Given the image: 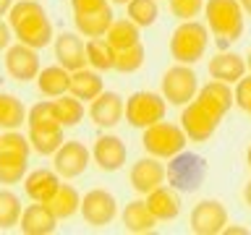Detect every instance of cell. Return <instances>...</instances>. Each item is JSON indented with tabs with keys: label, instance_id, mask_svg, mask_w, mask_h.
Segmentation results:
<instances>
[{
	"label": "cell",
	"instance_id": "6da1fadb",
	"mask_svg": "<svg viewBox=\"0 0 251 235\" xmlns=\"http://www.w3.org/2000/svg\"><path fill=\"white\" fill-rule=\"evenodd\" d=\"M8 24H11L13 34L19 42L42 50L52 42V21L47 19V11L37 0H19L8 11Z\"/></svg>",
	"mask_w": 251,
	"mask_h": 235
},
{
	"label": "cell",
	"instance_id": "7a4b0ae2",
	"mask_svg": "<svg viewBox=\"0 0 251 235\" xmlns=\"http://www.w3.org/2000/svg\"><path fill=\"white\" fill-rule=\"evenodd\" d=\"M207 26L217 37L220 45H233L243 37V8L238 0H207L204 3Z\"/></svg>",
	"mask_w": 251,
	"mask_h": 235
},
{
	"label": "cell",
	"instance_id": "3957f363",
	"mask_svg": "<svg viewBox=\"0 0 251 235\" xmlns=\"http://www.w3.org/2000/svg\"><path fill=\"white\" fill-rule=\"evenodd\" d=\"M209 45V26L201 21H180V26L173 31L170 37V52L178 63H186V66H194L204 58Z\"/></svg>",
	"mask_w": 251,
	"mask_h": 235
},
{
	"label": "cell",
	"instance_id": "277c9868",
	"mask_svg": "<svg viewBox=\"0 0 251 235\" xmlns=\"http://www.w3.org/2000/svg\"><path fill=\"white\" fill-rule=\"evenodd\" d=\"M188 144V136L183 131V125L160 120L154 125L144 128V136H141V146L147 149V154L160 157V160H170V157L180 154Z\"/></svg>",
	"mask_w": 251,
	"mask_h": 235
},
{
	"label": "cell",
	"instance_id": "5b68a950",
	"mask_svg": "<svg viewBox=\"0 0 251 235\" xmlns=\"http://www.w3.org/2000/svg\"><path fill=\"white\" fill-rule=\"evenodd\" d=\"M207 162H204V157L199 154H191V152H180L176 157H170V164H168V180L170 186L176 188V191H199L204 178H207Z\"/></svg>",
	"mask_w": 251,
	"mask_h": 235
},
{
	"label": "cell",
	"instance_id": "8992f818",
	"mask_svg": "<svg viewBox=\"0 0 251 235\" xmlns=\"http://www.w3.org/2000/svg\"><path fill=\"white\" fill-rule=\"evenodd\" d=\"M160 89H162V97L168 99L170 105L183 107L188 102H194L196 94H199V76L194 73L191 66L178 63V66H173L162 73Z\"/></svg>",
	"mask_w": 251,
	"mask_h": 235
},
{
	"label": "cell",
	"instance_id": "52a82bcc",
	"mask_svg": "<svg viewBox=\"0 0 251 235\" xmlns=\"http://www.w3.org/2000/svg\"><path fill=\"white\" fill-rule=\"evenodd\" d=\"M165 113H168V99L157 92H133L126 102V120L141 131L165 120Z\"/></svg>",
	"mask_w": 251,
	"mask_h": 235
},
{
	"label": "cell",
	"instance_id": "ba28073f",
	"mask_svg": "<svg viewBox=\"0 0 251 235\" xmlns=\"http://www.w3.org/2000/svg\"><path fill=\"white\" fill-rule=\"evenodd\" d=\"M223 118L212 115L204 105H199V102H188V105H183V113H180V125H183L186 136L188 141H196V144H201V141H209L212 136H215L217 125Z\"/></svg>",
	"mask_w": 251,
	"mask_h": 235
},
{
	"label": "cell",
	"instance_id": "9c48e42d",
	"mask_svg": "<svg viewBox=\"0 0 251 235\" xmlns=\"http://www.w3.org/2000/svg\"><path fill=\"white\" fill-rule=\"evenodd\" d=\"M81 217L92 227H105L118 217V201L105 188H94L86 196H81Z\"/></svg>",
	"mask_w": 251,
	"mask_h": 235
},
{
	"label": "cell",
	"instance_id": "30bf717a",
	"mask_svg": "<svg viewBox=\"0 0 251 235\" xmlns=\"http://www.w3.org/2000/svg\"><path fill=\"white\" fill-rule=\"evenodd\" d=\"M5 70L13 81H21V84L31 81V78H37L39 70H42V66H39V52L34 47L24 45V42L11 45L5 50Z\"/></svg>",
	"mask_w": 251,
	"mask_h": 235
},
{
	"label": "cell",
	"instance_id": "8fae6325",
	"mask_svg": "<svg viewBox=\"0 0 251 235\" xmlns=\"http://www.w3.org/2000/svg\"><path fill=\"white\" fill-rule=\"evenodd\" d=\"M227 225V209L217 199H204L191 212V233L196 235H217Z\"/></svg>",
	"mask_w": 251,
	"mask_h": 235
},
{
	"label": "cell",
	"instance_id": "7c38bea8",
	"mask_svg": "<svg viewBox=\"0 0 251 235\" xmlns=\"http://www.w3.org/2000/svg\"><path fill=\"white\" fill-rule=\"evenodd\" d=\"M52 157H55L52 160L55 172H58L60 178H68V180L86 172V167H89V162H92V152L81 144V141H63V146Z\"/></svg>",
	"mask_w": 251,
	"mask_h": 235
},
{
	"label": "cell",
	"instance_id": "4fadbf2b",
	"mask_svg": "<svg viewBox=\"0 0 251 235\" xmlns=\"http://www.w3.org/2000/svg\"><path fill=\"white\" fill-rule=\"evenodd\" d=\"M165 180H168V167L160 162V157H141V160L133 162L131 167V186L136 193H149L154 188H160Z\"/></svg>",
	"mask_w": 251,
	"mask_h": 235
},
{
	"label": "cell",
	"instance_id": "5bb4252c",
	"mask_svg": "<svg viewBox=\"0 0 251 235\" xmlns=\"http://www.w3.org/2000/svg\"><path fill=\"white\" fill-rule=\"evenodd\" d=\"M126 157H128V149H126L121 136H113V133H105L94 141L92 146V160L97 162V167L102 172H115L126 164Z\"/></svg>",
	"mask_w": 251,
	"mask_h": 235
},
{
	"label": "cell",
	"instance_id": "9a60e30c",
	"mask_svg": "<svg viewBox=\"0 0 251 235\" xmlns=\"http://www.w3.org/2000/svg\"><path fill=\"white\" fill-rule=\"evenodd\" d=\"M89 118L100 128H115L126 118V102L118 92H102L97 99L89 102Z\"/></svg>",
	"mask_w": 251,
	"mask_h": 235
},
{
	"label": "cell",
	"instance_id": "2e32d148",
	"mask_svg": "<svg viewBox=\"0 0 251 235\" xmlns=\"http://www.w3.org/2000/svg\"><path fill=\"white\" fill-rule=\"evenodd\" d=\"M55 58H58V63L63 68H68L71 73L78 68H86V63H89L84 39L78 34H74V31H63V34L55 37Z\"/></svg>",
	"mask_w": 251,
	"mask_h": 235
},
{
	"label": "cell",
	"instance_id": "e0dca14e",
	"mask_svg": "<svg viewBox=\"0 0 251 235\" xmlns=\"http://www.w3.org/2000/svg\"><path fill=\"white\" fill-rule=\"evenodd\" d=\"M58 227V217L52 214V209L45 201H34L21 212L19 230L26 235H50Z\"/></svg>",
	"mask_w": 251,
	"mask_h": 235
},
{
	"label": "cell",
	"instance_id": "ac0fdd59",
	"mask_svg": "<svg viewBox=\"0 0 251 235\" xmlns=\"http://www.w3.org/2000/svg\"><path fill=\"white\" fill-rule=\"evenodd\" d=\"M196 102L207 107L212 115L223 118V115L227 113V110L233 107V102H235V94H233V89H230V84H225V81H217V78H212L209 84L199 86V94H196Z\"/></svg>",
	"mask_w": 251,
	"mask_h": 235
},
{
	"label": "cell",
	"instance_id": "d6986e66",
	"mask_svg": "<svg viewBox=\"0 0 251 235\" xmlns=\"http://www.w3.org/2000/svg\"><path fill=\"white\" fill-rule=\"evenodd\" d=\"M60 188V175L55 170H31L26 178H24V191H26V196L31 201H50L55 191Z\"/></svg>",
	"mask_w": 251,
	"mask_h": 235
},
{
	"label": "cell",
	"instance_id": "ffe728a7",
	"mask_svg": "<svg viewBox=\"0 0 251 235\" xmlns=\"http://www.w3.org/2000/svg\"><path fill=\"white\" fill-rule=\"evenodd\" d=\"M246 58H241L238 52H220L209 60V76L225 84H238L246 76Z\"/></svg>",
	"mask_w": 251,
	"mask_h": 235
},
{
	"label": "cell",
	"instance_id": "44dd1931",
	"mask_svg": "<svg viewBox=\"0 0 251 235\" xmlns=\"http://www.w3.org/2000/svg\"><path fill=\"white\" fill-rule=\"evenodd\" d=\"M147 207L160 222H170V219H176L180 214V199H178L176 188L165 186V183L147 193Z\"/></svg>",
	"mask_w": 251,
	"mask_h": 235
},
{
	"label": "cell",
	"instance_id": "7402d4cb",
	"mask_svg": "<svg viewBox=\"0 0 251 235\" xmlns=\"http://www.w3.org/2000/svg\"><path fill=\"white\" fill-rule=\"evenodd\" d=\"M37 89L42 97H50V99H58L63 94H68L71 89V70L63 68L60 63L58 66H47L39 70L37 76Z\"/></svg>",
	"mask_w": 251,
	"mask_h": 235
},
{
	"label": "cell",
	"instance_id": "603a6c76",
	"mask_svg": "<svg viewBox=\"0 0 251 235\" xmlns=\"http://www.w3.org/2000/svg\"><path fill=\"white\" fill-rule=\"evenodd\" d=\"M121 219H123V227L128 233H152L157 227V219L147 207V199H133L123 207L121 212Z\"/></svg>",
	"mask_w": 251,
	"mask_h": 235
},
{
	"label": "cell",
	"instance_id": "cb8c5ba5",
	"mask_svg": "<svg viewBox=\"0 0 251 235\" xmlns=\"http://www.w3.org/2000/svg\"><path fill=\"white\" fill-rule=\"evenodd\" d=\"M113 21H115V13L110 5L100 8V11H89V13H74V24H76L78 34L89 37V39L92 37H105Z\"/></svg>",
	"mask_w": 251,
	"mask_h": 235
},
{
	"label": "cell",
	"instance_id": "d4e9b609",
	"mask_svg": "<svg viewBox=\"0 0 251 235\" xmlns=\"http://www.w3.org/2000/svg\"><path fill=\"white\" fill-rule=\"evenodd\" d=\"M74 97H78L81 102H92L97 99L102 92H105V84H102L100 70H89V68H78L71 73V89Z\"/></svg>",
	"mask_w": 251,
	"mask_h": 235
},
{
	"label": "cell",
	"instance_id": "484cf974",
	"mask_svg": "<svg viewBox=\"0 0 251 235\" xmlns=\"http://www.w3.org/2000/svg\"><path fill=\"white\" fill-rule=\"evenodd\" d=\"M66 128L63 125H50V128H29V141H31V149L45 157L55 154L58 149L63 146V141H66Z\"/></svg>",
	"mask_w": 251,
	"mask_h": 235
},
{
	"label": "cell",
	"instance_id": "4316f807",
	"mask_svg": "<svg viewBox=\"0 0 251 235\" xmlns=\"http://www.w3.org/2000/svg\"><path fill=\"white\" fill-rule=\"evenodd\" d=\"M47 207L52 209V214L58 219H68V217H74L76 212L81 209V196H78V191L74 186L60 183V188L55 191V196L47 201Z\"/></svg>",
	"mask_w": 251,
	"mask_h": 235
},
{
	"label": "cell",
	"instance_id": "83f0119b",
	"mask_svg": "<svg viewBox=\"0 0 251 235\" xmlns=\"http://www.w3.org/2000/svg\"><path fill=\"white\" fill-rule=\"evenodd\" d=\"M115 55L118 50L105 37H92L86 42V58L94 70H115Z\"/></svg>",
	"mask_w": 251,
	"mask_h": 235
},
{
	"label": "cell",
	"instance_id": "f1b7e54d",
	"mask_svg": "<svg viewBox=\"0 0 251 235\" xmlns=\"http://www.w3.org/2000/svg\"><path fill=\"white\" fill-rule=\"evenodd\" d=\"M139 29L141 26H136L131 19H115L113 24H110L105 39L115 47V50H126V47L141 42V31Z\"/></svg>",
	"mask_w": 251,
	"mask_h": 235
},
{
	"label": "cell",
	"instance_id": "f546056e",
	"mask_svg": "<svg viewBox=\"0 0 251 235\" xmlns=\"http://www.w3.org/2000/svg\"><path fill=\"white\" fill-rule=\"evenodd\" d=\"M26 120V110H24V102L13 94L0 92V128L3 131H16L19 125H24Z\"/></svg>",
	"mask_w": 251,
	"mask_h": 235
},
{
	"label": "cell",
	"instance_id": "4dcf8cb0",
	"mask_svg": "<svg viewBox=\"0 0 251 235\" xmlns=\"http://www.w3.org/2000/svg\"><path fill=\"white\" fill-rule=\"evenodd\" d=\"M26 125H29V128H50V125H60L55 99L37 102V105L26 113Z\"/></svg>",
	"mask_w": 251,
	"mask_h": 235
},
{
	"label": "cell",
	"instance_id": "1f68e13d",
	"mask_svg": "<svg viewBox=\"0 0 251 235\" xmlns=\"http://www.w3.org/2000/svg\"><path fill=\"white\" fill-rule=\"evenodd\" d=\"M55 105H58V118H60V125L63 128H74V125L81 123V118H84V102L74 97V94H63V97L55 99Z\"/></svg>",
	"mask_w": 251,
	"mask_h": 235
},
{
	"label": "cell",
	"instance_id": "d6a6232c",
	"mask_svg": "<svg viewBox=\"0 0 251 235\" xmlns=\"http://www.w3.org/2000/svg\"><path fill=\"white\" fill-rule=\"evenodd\" d=\"M21 199L8 188H0V230H11L21 219Z\"/></svg>",
	"mask_w": 251,
	"mask_h": 235
},
{
	"label": "cell",
	"instance_id": "836d02e7",
	"mask_svg": "<svg viewBox=\"0 0 251 235\" xmlns=\"http://www.w3.org/2000/svg\"><path fill=\"white\" fill-rule=\"evenodd\" d=\"M24 175H26V157L0 152V183L3 186L21 183Z\"/></svg>",
	"mask_w": 251,
	"mask_h": 235
},
{
	"label": "cell",
	"instance_id": "e575fe53",
	"mask_svg": "<svg viewBox=\"0 0 251 235\" xmlns=\"http://www.w3.org/2000/svg\"><path fill=\"white\" fill-rule=\"evenodd\" d=\"M144 60H147V50H144V45H131V47H126V50H118L115 55V70L118 73H136V70L144 66Z\"/></svg>",
	"mask_w": 251,
	"mask_h": 235
},
{
	"label": "cell",
	"instance_id": "d590c367",
	"mask_svg": "<svg viewBox=\"0 0 251 235\" xmlns=\"http://www.w3.org/2000/svg\"><path fill=\"white\" fill-rule=\"evenodd\" d=\"M126 8H128V19L136 24V26H141V29L157 24V16H160L157 0H131Z\"/></svg>",
	"mask_w": 251,
	"mask_h": 235
},
{
	"label": "cell",
	"instance_id": "8d00e7d4",
	"mask_svg": "<svg viewBox=\"0 0 251 235\" xmlns=\"http://www.w3.org/2000/svg\"><path fill=\"white\" fill-rule=\"evenodd\" d=\"M0 152L3 154H19V157H26L29 160L31 141H29V136H24L19 131H5L3 136H0Z\"/></svg>",
	"mask_w": 251,
	"mask_h": 235
},
{
	"label": "cell",
	"instance_id": "74e56055",
	"mask_svg": "<svg viewBox=\"0 0 251 235\" xmlns=\"http://www.w3.org/2000/svg\"><path fill=\"white\" fill-rule=\"evenodd\" d=\"M207 0H170V11L178 16L180 21H191L204 11Z\"/></svg>",
	"mask_w": 251,
	"mask_h": 235
},
{
	"label": "cell",
	"instance_id": "f35d334b",
	"mask_svg": "<svg viewBox=\"0 0 251 235\" xmlns=\"http://www.w3.org/2000/svg\"><path fill=\"white\" fill-rule=\"evenodd\" d=\"M235 105H238L243 113H251V76H243L238 84H235Z\"/></svg>",
	"mask_w": 251,
	"mask_h": 235
},
{
	"label": "cell",
	"instance_id": "ab89813d",
	"mask_svg": "<svg viewBox=\"0 0 251 235\" xmlns=\"http://www.w3.org/2000/svg\"><path fill=\"white\" fill-rule=\"evenodd\" d=\"M107 0H71V8H74V13H89V11H100V8H105Z\"/></svg>",
	"mask_w": 251,
	"mask_h": 235
},
{
	"label": "cell",
	"instance_id": "60d3db41",
	"mask_svg": "<svg viewBox=\"0 0 251 235\" xmlns=\"http://www.w3.org/2000/svg\"><path fill=\"white\" fill-rule=\"evenodd\" d=\"M11 39H13V29H11V24L0 21V50H8V47H11Z\"/></svg>",
	"mask_w": 251,
	"mask_h": 235
},
{
	"label": "cell",
	"instance_id": "b9f144b4",
	"mask_svg": "<svg viewBox=\"0 0 251 235\" xmlns=\"http://www.w3.org/2000/svg\"><path fill=\"white\" fill-rule=\"evenodd\" d=\"M225 235H249L246 227H238V225H225Z\"/></svg>",
	"mask_w": 251,
	"mask_h": 235
},
{
	"label": "cell",
	"instance_id": "7bdbcfd3",
	"mask_svg": "<svg viewBox=\"0 0 251 235\" xmlns=\"http://www.w3.org/2000/svg\"><path fill=\"white\" fill-rule=\"evenodd\" d=\"M11 8H13V0H0V16H8Z\"/></svg>",
	"mask_w": 251,
	"mask_h": 235
},
{
	"label": "cell",
	"instance_id": "ee69618b",
	"mask_svg": "<svg viewBox=\"0 0 251 235\" xmlns=\"http://www.w3.org/2000/svg\"><path fill=\"white\" fill-rule=\"evenodd\" d=\"M243 199H246V204L251 207V180L246 183V188H243Z\"/></svg>",
	"mask_w": 251,
	"mask_h": 235
},
{
	"label": "cell",
	"instance_id": "f6af8a7d",
	"mask_svg": "<svg viewBox=\"0 0 251 235\" xmlns=\"http://www.w3.org/2000/svg\"><path fill=\"white\" fill-rule=\"evenodd\" d=\"M238 3H241V8H243V13L251 16V0H238Z\"/></svg>",
	"mask_w": 251,
	"mask_h": 235
},
{
	"label": "cell",
	"instance_id": "bcb514c9",
	"mask_svg": "<svg viewBox=\"0 0 251 235\" xmlns=\"http://www.w3.org/2000/svg\"><path fill=\"white\" fill-rule=\"evenodd\" d=\"M246 162H249V167H251V144H249V149H246Z\"/></svg>",
	"mask_w": 251,
	"mask_h": 235
},
{
	"label": "cell",
	"instance_id": "7dc6e473",
	"mask_svg": "<svg viewBox=\"0 0 251 235\" xmlns=\"http://www.w3.org/2000/svg\"><path fill=\"white\" fill-rule=\"evenodd\" d=\"M110 3H118V5H128L131 0H110Z\"/></svg>",
	"mask_w": 251,
	"mask_h": 235
},
{
	"label": "cell",
	"instance_id": "c3c4849f",
	"mask_svg": "<svg viewBox=\"0 0 251 235\" xmlns=\"http://www.w3.org/2000/svg\"><path fill=\"white\" fill-rule=\"evenodd\" d=\"M246 66H249V70H251V50H249V55H246Z\"/></svg>",
	"mask_w": 251,
	"mask_h": 235
},
{
	"label": "cell",
	"instance_id": "681fc988",
	"mask_svg": "<svg viewBox=\"0 0 251 235\" xmlns=\"http://www.w3.org/2000/svg\"><path fill=\"white\" fill-rule=\"evenodd\" d=\"M249 115H251V113H249Z\"/></svg>",
	"mask_w": 251,
	"mask_h": 235
}]
</instances>
